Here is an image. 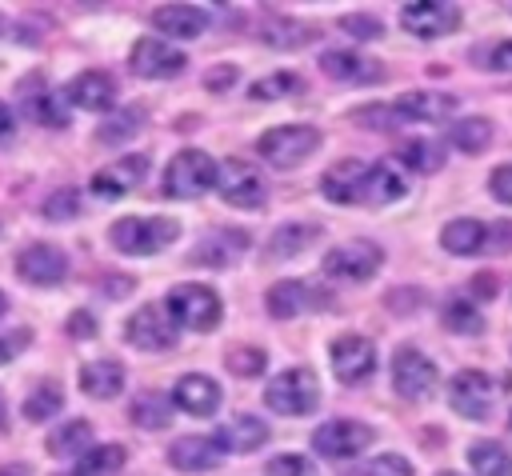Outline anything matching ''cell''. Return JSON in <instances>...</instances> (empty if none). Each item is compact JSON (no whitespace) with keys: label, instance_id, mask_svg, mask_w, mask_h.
<instances>
[{"label":"cell","instance_id":"obj_1","mask_svg":"<svg viewBox=\"0 0 512 476\" xmlns=\"http://www.w3.org/2000/svg\"><path fill=\"white\" fill-rule=\"evenodd\" d=\"M180 220L172 216H120L108 228V244L124 256H156L168 244H176Z\"/></svg>","mask_w":512,"mask_h":476},{"label":"cell","instance_id":"obj_2","mask_svg":"<svg viewBox=\"0 0 512 476\" xmlns=\"http://www.w3.org/2000/svg\"><path fill=\"white\" fill-rule=\"evenodd\" d=\"M216 172H220V164H216L204 148H180V152L168 160L160 188H164L168 200H196V196H204L208 188H216Z\"/></svg>","mask_w":512,"mask_h":476},{"label":"cell","instance_id":"obj_3","mask_svg":"<svg viewBox=\"0 0 512 476\" xmlns=\"http://www.w3.org/2000/svg\"><path fill=\"white\" fill-rule=\"evenodd\" d=\"M264 404H268L276 416H308V412H316V404H320V376H316L312 368H304V364L284 368V372H276V376L268 380Z\"/></svg>","mask_w":512,"mask_h":476},{"label":"cell","instance_id":"obj_4","mask_svg":"<svg viewBox=\"0 0 512 476\" xmlns=\"http://www.w3.org/2000/svg\"><path fill=\"white\" fill-rule=\"evenodd\" d=\"M164 308H168V316L176 320V328H188V332H212V328L220 324V316H224L216 288L196 284V280L176 284V288L168 292Z\"/></svg>","mask_w":512,"mask_h":476},{"label":"cell","instance_id":"obj_5","mask_svg":"<svg viewBox=\"0 0 512 476\" xmlns=\"http://www.w3.org/2000/svg\"><path fill=\"white\" fill-rule=\"evenodd\" d=\"M320 148V128L312 124H276L256 136V152L272 168H296Z\"/></svg>","mask_w":512,"mask_h":476},{"label":"cell","instance_id":"obj_6","mask_svg":"<svg viewBox=\"0 0 512 476\" xmlns=\"http://www.w3.org/2000/svg\"><path fill=\"white\" fill-rule=\"evenodd\" d=\"M264 308L276 320H296V316L332 308V292L320 280H276L264 292Z\"/></svg>","mask_w":512,"mask_h":476},{"label":"cell","instance_id":"obj_7","mask_svg":"<svg viewBox=\"0 0 512 476\" xmlns=\"http://www.w3.org/2000/svg\"><path fill=\"white\" fill-rule=\"evenodd\" d=\"M380 264H384V248L376 240H364V236L344 240V244H336V248L324 252V272L332 280H344V284L372 280L380 272Z\"/></svg>","mask_w":512,"mask_h":476},{"label":"cell","instance_id":"obj_8","mask_svg":"<svg viewBox=\"0 0 512 476\" xmlns=\"http://www.w3.org/2000/svg\"><path fill=\"white\" fill-rule=\"evenodd\" d=\"M436 380H440L436 364L416 344H400L392 352V388H396V396H404V400H428L432 388H436Z\"/></svg>","mask_w":512,"mask_h":476},{"label":"cell","instance_id":"obj_9","mask_svg":"<svg viewBox=\"0 0 512 476\" xmlns=\"http://www.w3.org/2000/svg\"><path fill=\"white\" fill-rule=\"evenodd\" d=\"M216 192H220V200L232 204V208H264L268 184H264V176H260L248 160L228 156V160L220 164V172H216Z\"/></svg>","mask_w":512,"mask_h":476},{"label":"cell","instance_id":"obj_10","mask_svg":"<svg viewBox=\"0 0 512 476\" xmlns=\"http://www.w3.org/2000/svg\"><path fill=\"white\" fill-rule=\"evenodd\" d=\"M124 340L140 352H168L176 344V320L168 316L164 304H140L124 320Z\"/></svg>","mask_w":512,"mask_h":476},{"label":"cell","instance_id":"obj_11","mask_svg":"<svg viewBox=\"0 0 512 476\" xmlns=\"http://www.w3.org/2000/svg\"><path fill=\"white\" fill-rule=\"evenodd\" d=\"M16 104H20V112H24L32 124H40V128H64V124H68L64 92L48 88V80H44L40 72H32V76H24V80L16 84Z\"/></svg>","mask_w":512,"mask_h":476},{"label":"cell","instance_id":"obj_12","mask_svg":"<svg viewBox=\"0 0 512 476\" xmlns=\"http://www.w3.org/2000/svg\"><path fill=\"white\" fill-rule=\"evenodd\" d=\"M376 440V432L364 424V420H324L316 432H312V448L324 456V460H348V456H360L368 444Z\"/></svg>","mask_w":512,"mask_h":476},{"label":"cell","instance_id":"obj_13","mask_svg":"<svg viewBox=\"0 0 512 476\" xmlns=\"http://www.w3.org/2000/svg\"><path fill=\"white\" fill-rule=\"evenodd\" d=\"M128 68L144 80H172L188 68V56L176 44H164L160 36H140L128 52Z\"/></svg>","mask_w":512,"mask_h":476},{"label":"cell","instance_id":"obj_14","mask_svg":"<svg viewBox=\"0 0 512 476\" xmlns=\"http://www.w3.org/2000/svg\"><path fill=\"white\" fill-rule=\"evenodd\" d=\"M328 364H332L340 384H364L376 372V344L360 332L336 336L332 348H328Z\"/></svg>","mask_w":512,"mask_h":476},{"label":"cell","instance_id":"obj_15","mask_svg":"<svg viewBox=\"0 0 512 476\" xmlns=\"http://www.w3.org/2000/svg\"><path fill=\"white\" fill-rule=\"evenodd\" d=\"M16 276L24 284H36V288H56L68 280V256L60 244H28L20 256H16Z\"/></svg>","mask_w":512,"mask_h":476},{"label":"cell","instance_id":"obj_16","mask_svg":"<svg viewBox=\"0 0 512 476\" xmlns=\"http://www.w3.org/2000/svg\"><path fill=\"white\" fill-rule=\"evenodd\" d=\"M400 24L404 32H412L416 40H440L448 32L460 28V8L444 4V0H416L400 8Z\"/></svg>","mask_w":512,"mask_h":476},{"label":"cell","instance_id":"obj_17","mask_svg":"<svg viewBox=\"0 0 512 476\" xmlns=\"http://www.w3.org/2000/svg\"><path fill=\"white\" fill-rule=\"evenodd\" d=\"M248 248H252V236H248L244 228H216V232L200 236V244L188 252V260L200 264V268L224 272V268H232Z\"/></svg>","mask_w":512,"mask_h":476},{"label":"cell","instance_id":"obj_18","mask_svg":"<svg viewBox=\"0 0 512 476\" xmlns=\"http://www.w3.org/2000/svg\"><path fill=\"white\" fill-rule=\"evenodd\" d=\"M144 176H148V156H144V152H132V156H120V160H112L108 168H100L88 188H92L96 200H120V196H128L132 188H140Z\"/></svg>","mask_w":512,"mask_h":476},{"label":"cell","instance_id":"obj_19","mask_svg":"<svg viewBox=\"0 0 512 476\" xmlns=\"http://www.w3.org/2000/svg\"><path fill=\"white\" fill-rule=\"evenodd\" d=\"M448 404L464 420H484L492 412V384H488V376L476 372V368L456 372L452 384H448Z\"/></svg>","mask_w":512,"mask_h":476},{"label":"cell","instance_id":"obj_20","mask_svg":"<svg viewBox=\"0 0 512 476\" xmlns=\"http://www.w3.org/2000/svg\"><path fill=\"white\" fill-rule=\"evenodd\" d=\"M320 72L340 80V84H380L384 80V64L364 56V52H352V48L320 52Z\"/></svg>","mask_w":512,"mask_h":476},{"label":"cell","instance_id":"obj_21","mask_svg":"<svg viewBox=\"0 0 512 476\" xmlns=\"http://www.w3.org/2000/svg\"><path fill=\"white\" fill-rule=\"evenodd\" d=\"M388 108H392V120H408V124H412V120H416V124H440V120L452 116L456 96L420 88V92H404V96H396Z\"/></svg>","mask_w":512,"mask_h":476},{"label":"cell","instance_id":"obj_22","mask_svg":"<svg viewBox=\"0 0 512 476\" xmlns=\"http://www.w3.org/2000/svg\"><path fill=\"white\" fill-rule=\"evenodd\" d=\"M224 448L216 436H180L168 444V464L176 472H212L224 464Z\"/></svg>","mask_w":512,"mask_h":476},{"label":"cell","instance_id":"obj_23","mask_svg":"<svg viewBox=\"0 0 512 476\" xmlns=\"http://www.w3.org/2000/svg\"><path fill=\"white\" fill-rule=\"evenodd\" d=\"M208 8L200 4H160L152 8V28L168 40H196L208 28Z\"/></svg>","mask_w":512,"mask_h":476},{"label":"cell","instance_id":"obj_24","mask_svg":"<svg viewBox=\"0 0 512 476\" xmlns=\"http://www.w3.org/2000/svg\"><path fill=\"white\" fill-rule=\"evenodd\" d=\"M64 100L84 112H112L116 108V80L108 72H80L68 80Z\"/></svg>","mask_w":512,"mask_h":476},{"label":"cell","instance_id":"obj_25","mask_svg":"<svg viewBox=\"0 0 512 476\" xmlns=\"http://www.w3.org/2000/svg\"><path fill=\"white\" fill-rule=\"evenodd\" d=\"M172 408H180V412L204 420V416H212V412L220 408V384H216L212 376H204V372H188V376H180L176 388H172Z\"/></svg>","mask_w":512,"mask_h":476},{"label":"cell","instance_id":"obj_26","mask_svg":"<svg viewBox=\"0 0 512 476\" xmlns=\"http://www.w3.org/2000/svg\"><path fill=\"white\" fill-rule=\"evenodd\" d=\"M364 176H368L364 160H336L320 176V192L332 204H364Z\"/></svg>","mask_w":512,"mask_h":476},{"label":"cell","instance_id":"obj_27","mask_svg":"<svg viewBox=\"0 0 512 476\" xmlns=\"http://www.w3.org/2000/svg\"><path fill=\"white\" fill-rule=\"evenodd\" d=\"M256 40L268 44V48H276V52H288V48L312 44V40H316V28H312V24H300V20H292V16H264V20L256 24Z\"/></svg>","mask_w":512,"mask_h":476},{"label":"cell","instance_id":"obj_28","mask_svg":"<svg viewBox=\"0 0 512 476\" xmlns=\"http://www.w3.org/2000/svg\"><path fill=\"white\" fill-rule=\"evenodd\" d=\"M268 424L260 420V416H252V412H240V416H232L220 432H216V440H220V448L224 452H256V448H264L268 444Z\"/></svg>","mask_w":512,"mask_h":476},{"label":"cell","instance_id":"obj_29","mask_svg":"<svg viewBox=\"0 0 512 476\" xmlns=\"http://www.w3.org/2000/svg\"><path fill=\"white\" fill-rule=\"evenodd\" d=\"M44 448L56 456V460H84L96 444H92V424L88 420H64V424H56L52 432H48V440H44Z\"/></svg>","mask_w":512,"mask_h":476},{"label":"cell","instance_id":"obj_30","mask_svg":"<svg viewBox=\"0 0 512 476\" xmlns=\"http://www.w3.org/2000/svg\"><path fill=\"white\" fill-rule=\"evenodd\" d=\"M440 244H444V252H452V256H476V252H484V244H488V224H480V220H472V216L448 220V224L440 228Z\"/></svg>","mask_w":512,"mask_h":476},{"label":"cell","instance_id":"obj_31","mask_svg":"<svg viewBox=\"0 0 512 476\" xmlns=\"http://www.w3.org/2000/svg\"><path fill=\"white\" fill-rule=\"evenodd\" d=\"M76 380H80V392H84V396H92V400H112V396H120V388H124V368H120L116 360H88Z\"/></svg>","mask_w":512,"mask_h":476},{"label":"cell","instance_id":"obj_32","mask_svg":"<svg viewBox=\"0 0 512 476\" xmlns=\"http://www.w3.org/2000/svg\"><path fill=\"white\" fill-rule=\"evenodd\" d=\"M404 192H408V184L400 180V172H396L392 164H384V160L368 164V176H364V204H372V208L396 204Z\"/></svg>","mask_w":512,"mask_h":476},{"label":"cell","instance_id":"obj_33","mask_svg":"<svg viewBox=\"0 0 512 476\" xmlns=\"http://www.w3.org/2000/svg\"><path fill=\"white\" fill-rule=\"evenodd\" d=\"M144 128V104H128V108H112L108 120L96 128V144H124Z\"/></svg>","mask_w":512,"mask_h":476},{"label":"cell","instance_id":"obj_34","mask_svg":"<svg viewBox=\"0 0 512 476\" xmlns=\"http://www.w3.org/2000/svg\"><path fill=\"white\" fill-rule=\"evenodd\" d=\"M320 236L316 224H280L272 236H268V256L272 260H288V256H300L304 248H312Z\"/></svg>","mask_w":512,"mask_h":476},{"label":"cell","instance_id":"obj_35","mask_svg":"<svg viewBox=\"0 0 512 476\" xmlns=\"http://www.w3.org/2000/svg\"><path fill=\"white\" fill-rule=\"evenodd\" d=\"M440 320H444V328L456 332V336H480V332H484V312H480V304L468 300V296H448Z\"/></svg>","mask_w":512,"mask_h":476},{"label":"cell","instance_id":"obj_36","mask_svg":"<svg viewBox=\"0 0 512 476\" xmlns=\"http://www.w3.org/2000/svg\"><path fill=\"white\" fill-rule=\"evenodd\" d=\"M128 416H132L136 428L160 432V428H168V420H172V396H164V392H140V396L132 400Z\"/></svg>","mask_w":512,"mask_h":476},{"label":"cell","instance_id":"obj_37","mask_svg":"<svg viewBox=\"0 0 512 476\" xmlns=\"http://www.w3.org/2000/svg\"><path fill=\"white\" fill-rule=\"evenodd\" d=\"M448 144H452L456 152H468V156L484 152V148L492 144V120H484V116H464V120H456V124L448 128Z\"/></svg>","mask_w":512,"mask_h":476},{"label":"cell","instance_id":"obj_38","mask_svg":"<svg viewBox=\"0 0 512 476\" xmlns=\"http://www.w3.org/2000/svg\"><path fill=\"white\" fill-rule=\"evenodd\" d=\"M468 464L476 476H512V452L500 440H476L468 448Z\"/></svg>","mask_w":512,"mask_h":476},{"label":"cell","instance_id":"obj_39","mask_svg":"<svg viewBox=\"0 0 512 476\" xmlns=\"http://www.w3.org/2000/svg\"><path fill=\"white\" fill-rule=\"evenodd\" d=\"M444 156H448V148L440 140H404L396 148V160L408 164L412 172H436L444 164Z\"/></svg>","mask_w":512,"mask_h":476},{"label":"cell","instance_id":"obj_40","mask_svg":"<svg viewBox=\"0 0 512 476\" xmlns=\"http://www.w3.org/2000/svg\"><path fill=\"white\" fill-rule=\"evenodd\" d=\"M124 460H128V452L120 444H96L84 460H76V472L80 476H116L124 468Z\"/></svg>","mask_w":512,"mask_h":476},{"label":"cell","instance_id":"obj_41","mask_svg":"<svg viewBox=\"0 0 512 476\" xmlns=\"http://www.w3.org/2000/svg\"><path fill=\"white\" fill-rule=\"evenodd\" d=\"M300 88H304L300 72H288V68H280V72H268V76H260V80L248 88V96H252V100H284V96H296Z\"/></svg>","mask_w":512,"mask_h":476},{"label":"cell","instance_id":"obj_42","mask_svg":"<svg viewBox=\"0 0 512 476\" xmlns=\"http://www.w3.org/2000/svg\"><path fill=\"white\" fill-rule=\"evenodd\" d=\"M60 408H64V392H60V384H52V380H48V384H36L32 396L24 400V416L36 420V424L52 420Z\"/></svg>","mask_w":512,"mask_h":476},{"label":"cell","instance_id":"obj_43","mask_svg":"<svg viewBox=\"0 0 512 476\" xmlns=\"http://www.w3.org/2000/svg\"><path fill=\"white\" fill-rule=\"evenodd\" d=\"M40 216H44V220H56V224L80 216V192H76V188H56V192L44 200Z\"/></svg>","mask_w":512,"mask_h":476},{"label":"cell","instance_id":"obj_44","mask_svg":"<svg viewBox=\"0 0 512 476\" xmlns=\"http://www.w3.org/2000/svg\"><path fill=\"white\" fill-rule=\"evenodd\" d=\"M264 476H320L304 452H280L264 464Z\"/></svg>","mask_w":512,"mask_h":476},{"label":"cell","instance_id":"obj_45","mask_svg":"<svg viewBox=\"0 0 512 476\" xmlns=\"http://www.w3.org/2000/svg\"><path fill=\"white\" fill-rule=\"evenodd\" d=\"M472 60L488 72H512V40H492V44L476 48Z\"/></svg>","mask_w":512,"mask_h":476},{"label":"cell","instance_id":"obj_46","mask_svg":"<svg viewBox=\"0 0 512 476\" xmlns=\"http://www.w3.org/2000/svg\"><path fill=\"white\" fill-rule=\"evenodd\" d=\"M356 476H412V464L400 456V452H384L376 460H364L356 468Z\"/></svg>","mask_w":512,"mask_h":476},{"label":"cell","instance_id":"obj_47","mask_svg":"<svg viewBox=\"0 0 512 476\" xmlns=\"http://www.w3.org/2000/svg\"><path fill=\"white\" fill-rule=\"evenodd\" d=\"M264 364H268L264 348H232L228 352V372H236V376H260Z\"/></svg>","mask_w":512,"mask_h":476},{"label":"cell","instance_id":"obj_48","mask_svg":"<svg viewBox=\"0 0 512 476\" xmlns=\"http://www.w3.org/2000/svg\"><path fill=\"white\" fill-rule=\"evenodd\" d=\"M32 344V328H12V332H0V364H12L24 348Z\"/></svg>","mask_w":512,"mask_h":476},{"label":"cell","instance_id":"obj_49","mask_svg":"<svg viewBox=\"0 0 512 476\" xmlns=\"http://www.w3.org/2000/svg\"><path fill=\"white\" fill-rule=\"evenodd\" d=\"M340 28H344V32H352V36H360V40H372V36H380V32H384V28H380L372 16H364V12L344 16V20H340Z\"/></svg>","mask_w":512,"mask_h":476},{"label":"cell","instance_id":"obj_50","mask_svg":"<svg viewBox=\"0 0 512 476\" xmlns=\"http://www.w3.org/2000/svg\"><path fill=\"white\" fill-rule=\"evenodd\" d=\"M236 64H216V68H208V76H204V88L208 92H228L232 84H236Z\"/></svg>","mask_w":512,"mask_h":476},{"label":"cell","instance_id":"obj_51","mask_svg":"<svg viewBox=\"0 0 512 476\" xmlns=\"http://www.w3.org/2000/svg\"><path fill=\"white\" fill-rule=\"evenodd\" d=\"M488 188H492V196H496L500 204H512V164H500V168H492V176H488Z\"/></svg>","mask_w":512,"mask_h":476},{"label":"cell","instance_id":"obj_52","mask_svg":"<svg viewBox=\"0 0 512 476\" xmlns=\"http://www.w3.org/2000/svg\"><path fill=\"white\" fill-rule=\"evenodd\" d=\"M484 252H512V220L488 224V244H484Z\"/></svg>","mask_w":512,"mask_h":476},{"label":"cell","instance_id":"obj_53","mask_svg":"<svg viewBox=\"0 0 512 476\" xmlns=\"http://www.w3.org/2000/svg\"><path fill=\"white\" fill-rule=\"evenodd\" d=\"M68 336H72V340H88V336H96V320H92V312H72V316H68Z\"/></svg>","mask_w":512,"mask_h":476},{"label":"cell","instance_id":"obj_54","mask_svg":"<svg viewBox=\"0 0 512 476\" xmlns=\"http://www.w3.org/2000/svg\"><path fill=\"white\" fill-rule=\"evenodd\" d=\"M12 136H16V112L0 100V144H8Z\"/></svg>","mask_w":512,"mask_h":476},{"label":"cell","instance_id":"obj_55","mask_svg":"<svg viewBox=\"0 0 512 476\" xmlns=\"http://www.w3.org/2000/svg\"><path fill=\"white\" fill-rule=\"evenodd\" d=\"M472 288H476V292H484V296H492V288H496V284H492V276H484V280L476 276V280H472Z\"/></svg>","mask_w":512,"mask_h":476},{"label":"cell","instance_id":"obj_56","mask_svg":"<svg viewBox=\"0 0 512 476\" xmlns=\"http://www.w3.org/2000/svg\"><path fill=\"white\" fill-rule=\"evenodd\" d=\"M0 476H28V468H24V464H4Z\"/></svg>","mask_w":512,"mask_h":476},{"label":"cell","instance_id":"obj_57","mask_svg":"<svg viewBox=\"0 0 512 476\" xmlns=\"http://www.w3.org/2000/svg\"><path fill=\"white\" fill-rule=\"evenodd\" d=\"M8 428V404H4V392H0V432Z\"/></svg>","mask_w":512,"mask_h":476},{"label":"cell","instance_id":"obj_58","mask_svg":"<svg viewBox=\"0 0 512 476\" xmlns=\"http://www.w3.org/2000/svg\"><path fill=\"white\" fill-rule=\"evenodd\" d=\"M8 316V296H4V288H0V320Z\"/></svg>","mask_w":512,"mask_h":476},{"label":"cell","instance_id":"obj_59","mask_svg":"<svg viewBox=\"0 0 512 476\" xmlns=\"http://www.w3.org/2000/svg\"><path fill=\"white\" fill-rule=\"evenodd\" d=\"M436 476H460V472H452V468H444V472H436Z\"/></svg>","mask_w":512,"mask_h":476},{"label":"cell","instance_id":"obj_60","mask_svg":"<svg viewBox=\"0 0 512 476\" xmlns=\"http://www.w3.org/2000/svg\"><path fill=\"white\" fill-rule=\"evenodd\" d=\"M56 476H80V472H76V468H72V472H56Z\"/></svg>","mask_w":512,"mask_h":476}]
</instances>
